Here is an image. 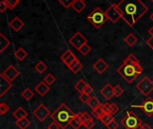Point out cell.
I'll use <instances>...</instances> for the list:
<instances>
[{"instance_id":"83f0119b","label":"cell","mask_w":153,"mask_h":129,"mask_svg":"<svg viewBox=\"0 0 153 129\" xmlns=\"http://www.w3.org/2000/svg\"><path fill=\"white\" fill-rule=\"evenodd\" d=\"M115 119H114V117L110 114V113H108V112H107V113H104L102 116H101V118H100V121L105 125V126H108L110 122H112L113 120H114Z\"/></svg>"},{"instance_id":"681fc988","label":"cell","mask_w":153,"mask_h":129,"mask_svg":"<svg viewBox=\"0 0 153 129\" xmlns=\"http://www.w3.org/2000/svg\"><path fill=\"white\" fill-rule=\"evenodd\" d=\"M140 128H141L142 129H152L151 127H150V126H149V125H148V124H146V123L143 124Z\"/></svg>"},{"instance_id":"74e56055","label":"cell","mask_w":153,"mask_h":129,"mask_svg":"<svg viewBox=\"0 0 153 129\" xmlns=\"http://www.w3.org/2000/svg\"><path fill=\"white\" fill-rule=\"evenodd\" d=\"M104 114V111L102 110V109H101V107H100V108H98V109H96L95 110H92V115H93V117H95L97 119H100V118H101V116Z\"/></svg>"},{"instance_id":"2e32d148","label":"cell","mask_w":153,"mask_h":129,"mask_svg":"<svg viewBox=\"0 0 153 129\" xmlns=\"http://www.w3.org/2000/svg\"><path fill=\"white\" fill-rule=\"evenodd\" d=\"M93 68L100 75H102L108 68V64L102 58H100L94 65H93Z\"/></svg>"},{"instance_id":"4fadbf2b","label":"cell","mask_w":153,"mask_h":129,"mask_svg":"<svg viewBox=\"0 0 153 129\" xmlns=\"http://www.w3.org/2000/svg\"><path fill=\"white\" fill-rule=\"evenodd\" d=\"M77 59L76 56L71 51V50H66L62 56H61V60L63 63L69 68V66Z\"/></svg>"},{"instance_id":"277c9868","label":"cell","mask_w":153,"mask_h":129,"mask_svg":"<svg viewBox=\"0 0 153 129\" xmlns=\"http://www.w3.org/2000/svg\"><path fill=\"white\" fill-rule=\"evenodd\" d=\"M88 21L97 29H100L108 20L106 12H104L100 7H96L87 17Z\"/></svg>"},{"instance_id":"8d00e7d4","label":"cell","mask_w":153,"mask_h":129,"mask_svg":"<svg viewBox=\"0 0 153 129\" xmlns=\"http://www.w3.org/2000/svg\"><path fill=\"white\" fill-rule=\"evenodd\" d=\"M9 110H10V108H9V106L6 103H4V102H1L0 103V115L1 116H3L5 113H7L9 111Z\"/></svg>"},{"instance_id":"ee69618b","label":"cell","mask_w":153,"mask_h":129,"mask_svg":"<svg viewBox=\"0 0 153 129\" xmlns=\"http://www.w3.org/2000/svg\"><path fill=\"white\" fill-rule=\"evenodd\" d=\"M7 8H8V6H7L6 3L4 2V0H2L0 2V12L1 13H4Z\"/></svg>"},{"instance_id":"d590c367","label":"cell","mask_w":153,"mask_h":129,"mask_svg":"<svg viewBox=\"0 0 153 129\" xmlns=\"http://www.w3.org/2000/svg\"><path fill=\"white\" fill-rule=\"evenodd\" d=\"M91 98V97L89 94H87V93H84V92L81 93V94H80V96H79V99H80V101H81L82 103H85V104H88V102L90 101Z\"/></svg>"},{"instance_id":"4316f807","label":"cell","mask_w":153,"mask_h":129,"mask_svg":"<svg viewBox=\"0 0 153 129\" xmlns=\"http://www.w3.org/2000/svg\"><path fill=\"white\" fill-rule=\"evenodd\" d=\"M87 84H87L84 80L81 79V80H79V81L74 84V89H75L79 93H82L83 91H84V89H85V87L87 86Z\"/></svg>"},{"instance_id":"f35d334b","label":"cell","mask_w":153,"mask_h":129,"mask_svg":"<svg viewBox=\"0 0 153 129\" xmlns=\"http://www.w3.org/2000/svg\"><path fill=\"white\" fill-rule=\"evenodd\" d=\"M114 93H115V97L119 98L124 93V90L122 89V87L119 84H117L114 87Z\"/></svg>"},{"instance_id":"f546056e","label":"cell","mask_w":153,"mask_h":129,"mask_svg":"<svg viewBox=\"0 0 153 129\" xmlns=\"http://www.w3.org/2000/svg\"><path fill=\"white\" fill-rule=\"evenodd\" d=\"M47 69H48V66H47V65L43 61H39L36 64V66H35V70L39 74H43Z\"/></svg>"},{"instance_id":"7c38bea8","label":"cell","mask_w":153,"mask_h":129,"mask_svg":"<svg viewBox=\"0 0 153 129\" xmlns=\"http://www.w3.org/2000/svg\"><path fill=\"white\" fill-rule=\"evenodd\" d=\"M13 84L12 82L7 80L2 74L0 75V97H3L11 88Z\"/></svg>"},{"instance_id":"d6986e66","label":"cell","mask_w":153,"mask_h":129,"mask_svg":"<svg viewBox=\"0 0 153 129\" xmlns=\"http://www.w3.org/2000/svg\"><path fill=\"white\" fill-rule=\"evenodd\" d=\"M11 45V41L3 34L0 33V53H3L5 48Z\"/></svg>"},{"instance_id":"e0dca14e","label":"cell","mask_w":153,"mask_h":129,"mask_svg":"<svg viewBox=\"0 0 153 129\" xmlns=\"http://www.w3.org/2000/svg\"><path fill=\"white\" fill-rule=\"evenodd\" d=\"M9 26L13 29V31H14L15 32L19 31L20 30H22L24 26V22L22 21L18 16L14 17L10 22H9Z\"/></svg>"},{"instance_id":"484cf974","label":"cell","mask_w":153,"mask_h":129,"mask_svg":"<svg viewBox=\"0 0 153 129\" xmlns=\"http://www.w3.org/2000/svg\"><path fill=\"white\" fill-rule=\"evenodd\" d=\"M30 121L27 118L16 120V122H15V125L20 129H26L30 126Z\"/></svg>"},{"instance_id":"db71d44e","label":"cell","mask_w":153,"mask_h":129,"mask_svg":"<svg viewBox=\"0 0 153 129\" xmlns=\"http://www.w3.org/2000/svg\"><path fill=\"white\" fill-rule=\"evenodd\" d=\"M151 1H152V3H153V0H151Z\"/></svg>"},{"instance_id":"d4e9b609","label":"cell","mask_w":153,"mask_h":129,"mask_svg":"<svg viewBox=\"0 0 153 129\" xmlns=\"http://www.w3.org/2000/svg\"><path fill=\"white\" fill-rule=\"evenodd\" d=\"M88 106L92 110H95L96 109L100 108L101 106V103L100 101V100L96 97H91L90 101L88 102Z\"/></svg>"},{"instance_id":"f907efd6","label":"cell","mask_w":153,"mask_h":129,"mask_svg":"<svg viewBox=\"0 0 153 129\" xmlns=\"http://www.w3.org/2000/svg\"><path fill=\"white\" fill-rule=\"evenodd\" d=\"M148 32L150 33V35H151V36H152L153 37V26L151 28V29H150V30H149V31H148Z\"/></svg>"},{"instance_id":"ffe728a7","label":"cell","mask_w":153,"mask_h":129,"mask_svg":"<svg viewBox=\"0 0 153 129\" xmlns=\"http://www.w3.org/2000/svg\"><path fill=\"white\" fill-rule=\"evenodd\" d=\"M13 118H14L16 120H19V119H22L27 118L28 113H27V111H26L22 107H19V108L13 113Z\"/></svg>"},{"instance_id":"cb8c5ba5","label":"cell","mask_w":153,"mask_h":129,"mask_svg":"<svg viewBox=\"0 0 153 129\" xmlns=\"http://www.w3.org/2000/svg\"><path fill=\"white\" fill-rule=\"evenodd\" d=\"M14 56H15V57L17 58V60H19V61H23V60L27 57L28 53H27L22 48H18V49L15 51Z\"/></svg>"},{"instance_id":"e575fe53","label":"cell","mask_w":153,"mask_h":129,"mask_svg":"<svg viewBox=\"0 0 153 129\" xmlns=\"http://www.w3.org/2000/svg\"><path fill=\"white\" fill-rule=\"evenodd\" d=\"M118 111H119V107H118L117 104H115V103L110 104L109 109H108V113H110L112 116H114V115H116Z\"/></svg>"},{"instance_id":"6da1fadb","label":"cell","mask_w":153,"mask_h":129,"mask_svg":"<svg viewBox=\"0 0 153 129\" xmlns=\"http://www.w3.org/2000/svg\"><path fill=\"white\" fill-rule=\"evenodd\" d=\"M117 4L123 20L129 26H134L149 10L142 0H121Z\"/></svg>"},{"instance_id":"5bb4252c","label":"cell","mask_w":153,"mask_h":129,"mask_svg":"<svg viewBox=\"0 0 153 129\" xmlns=\"http://www.w3.org/2000/svg\"><path fill=\"white\" fill-rule=\"evenodd\" d=\"M100 93L101 95L108 101L111 100L114 96V87L110 84H107L101 90H100Z\"/></svg>"},{"instance_id":"60d3db41","label":"cell","mask_w":153,"mask_h":129,"mask_svg":"<svg viewBox=\"0 0 153 129\" xmlns=\"http://www.w3.org/2000/svg\"><path fill=\"white\" fill-rule=\"evenodd\" d=\"M81 119H82V125H84L86 122H88V121H90L91 119H92V118H91L88 113L84 112V113H81Z\"/></svg>"},{"instance_id":"3957f363","label":"cell","mask_w":153,"mask_h":129,"mask_svg":"<svg viewBox=\"0 0 153 129\" xmlns=\"http://www.w3.org/2000/svg\"><path fill=\"white\" fill-rule=\"evenodd\" d=\"M143 72V68L140 63L128 64L123 62L122 65L117 68L118 75H121L128 84H132Z\"/></svg>"},{"instance_id":"9c48e42d","label":"cell","mask_w":153,"mask_h":129,"mask_svg":"<svg viewBox=\"0 0 153 129\" xmlns=\"http://www.w3.org/2000/svg\"><path fill=\"white\" fill-rule=\"evenodd\" d=\"M106 14L108 18V20H110L113 23H116L117 22V21L122 18V15H121V13L117 7V4H111L108 10L106 11Z\"/></svg>"},{"instance_id":"f6af8a7d","label":"cell","mask_w":153,"mask_h":129,"mask_svg":"<svg viewBox=\"0 0 153 129\" xmlns=\"http://www.w3.org/2000/svg\"><path fill=\"white\" fill-rule=\"evenodd\" d=\"M92 92H93V89H92V87H91L90 84H87V86L85 87V89H84V91H83L84 93H87V94H89V95H91V94L92 93Z\"/></svg>"},{"instance_id":"30bf717a","label":"cell","mask_w":153,"mask_h":129,"mask_svg":"<svg viewBox=\"0 0 153 129\" xmlns=\"http://www.w3.org/2000/svg\"><path fill=\"white\" fill-rule=\"evenodd\" d=\"M135 107L141 109L148 117H152L153 115V99L150 97H148L141 105Z\"/></svg>"},{"instance_id":"1f68e13d","label":"cell","mask_w":153,"mask_h":129,"mask_svg":"<svg viewBox=\"0 0 153 129\" xmlns=\"http://www.w3.org/2000/svg\"><path fill=\"white\" fill-rule=\"evenodd\" d=\"M43 81H44L48 85L51 86V85L56 82V77H55L52 74H48V75L45 76V78H44Z\"/></svg>"},{"instance_id":"816d5d0a","label":"cell","mask_w":153,"mask_h":129,"mask_svg":"<svg viewBox=\"0 0 153 129\" xmlns=\"http://www.w3.org/2000/svg\"><path fill=\"white\" fill-rule=\"evenodd\" d=\"M150 18H151V20H152V22H153V13H152V14H151Z\"/></svg>"},{"instance_id":"7bdbcfd3","label":"cell","mask_w":153,"mask_h":129,"mask_svg":"<svg viewBox=\"0 0 153 129\" xmlns=\"http://www.w3.org/2000/svg\"><path fill=\"white\" fill-rule=\"evenodd\" d=\"M108 129H117L118 128V123L114 119L112 122H110L108 126H106Z\"/></svg>"},{"instance_id":"b9f144b4","label":"cell","mask_w":153,"mask_h":129,"mask_svg":"<svg viewBox=\"0 0 153 129\" xmlns=\"http://www.w3.org/2000/svg\"><path fill=\"white\" fill-rule=\"evenodd\" d=\"M94 126H95V122H94L93 119H91L90 121L86 122V123L83 125V127L86 129H92L94 128Z\"/></svg>"},{"instance_id":"8fae6325","label":"cell","mask_w":153,"mask_h":129,"mask_svg":"<svg viewBox=\"0 0 153 129\" xmlns=\"http://www.w3.org/2000/svg\"><path fill=\"white\" fill-rule=\"evenodd\" d=\"M2 75L10 82L14 81L19 75H20V72L18 71V69H16L13 65H10L3 73Z\"/></svg>"},{"instance_id":"bcb514c9","label":"cell","mask_w":153,"mask_h":129,"mask_svg":"<svg viewBox=\"0 0 153 129\" xmlns=\"http://www.w3.org/2000/svg\"><path fill=\"white\" fill-rule=\"evenodd\" d=\"M109 106H110V104H108V103H104V104H101L100 107H101L102 110L104 111V113H107V112H108Z\"/></svg>"},{"instance_id":"4dcf8cb0","label":"cell","mask_w":153,"mask_h":129,"mask_svg":"<svg viewBox=\"0 0 153 129\" xmlns=\"http://www.w3.org/2000/svg\"><path fill=\"white\" fill-rule=\"evenodd\" d=\"M125 63H128V64H136V63H140L139 59L134 55V54H130L129 56H127V57L124 60Z\"/></svg>"},{"instance_id":"ab89813d","label":"cell","mask_w":153,"mask_h":129,"mask_svg":"<svg viewBox=\"0 0 153 129\" xmlns=\"http://www.w3.org/2000/svg\"><path fill=\"white\" fill-rule=\"evenodd\" d=\"M75 0H58V2L65 7V8H69L70 6L73 5Z\"/></svg>"},{"instance_id":"9a60e30c","label":"cell","mask_w":153,"mask_h":129,"mask_svg":"<svg viewBox=\"0 0 153 129\" xmlns=\"http://www.w3.org/2000/svg\"><path fill=\"white\" fill-rule=\"evenodd\" d=\"M50 90V86L48 85L44 81L38 84V85L35 86V92L41 97L45 96Z\"/></svg>"},{"instance_id":"ac0fdd59","label":"cell","mask_w":153,"mask_h":129,"mask_svg":"<svg viewBox=\"0 0 153 129\" xmlns=\"http://www.w3.org/2000/svg\"><path fill=\"white\" fill-rule=\"evenodd\" d=\"M70 126L73 129H80L82 126H83L82 121L81 119V112L78 114H75V117L70 122Z\"/></svg>"},{"instance_id":"52a82bcc","label":"cell","mask_w":153,"mask_h":129,"mask_svg":"<svg viewBox=\"0 0 153 129\" xmlns=\"http://www.w3.org/2000/svg\"><path fill=\"white\" fill-rule=\"evenodd\" d=\"M32 114H33V116H34L38 120H39L40 122L45 121L48 117L51 116L50 111H49V110L46 108V106L43 105V104H39V105L32 111Z\"/></svg>"},{"instance_id":"f5cc1de1","label":"cell","mask_w":153,"mask_h":129,"mask_svg":"<svg viewBox=\"0 0 153 129\" xmlns=\"http://www.w3.org/2000/svg\"><path fill=\"white\" fill-rule=\"evenodd\" d=\"M137 129H142V128H137Z\"/></svg>"},{"instance_id":"603a6c76","label":"cell","mask_w":153,"mask_h":129,"mask_svg":"<svg viewBox=\"0 0 153 129\" xmlns=\"http://www.w3.org/2000/svg\"><path fill=\"white\" fill-rule=\"evenodd\" d=\"M137 41H138V39H137V37H136L134 33H129V34L126 37V39H125V42H126L129 47L134 46V45L137 43Z\"/></svg>"},{"instance_id":"8992f818","label":"cell","mask_w":153,"mask_h":129,"mask_svg":"<svg viewBox=\"0 0 153 129\" xmlns=\"http://www.w3.org/2000/svg\"><path fill=\"white\" fill-rule=\"evenodd\" d=\"M136 88L144 96H149L153 92V82L148 76H144L136 85Z\"/></svg>"},{"instance_id":"5b68a950","label":"cell","mask_w":153,"mask_h":129,"mask_svg":"<svg viewBox=\"0 0 153 129\" xmlns=\"http://www.w3.org/2000/svg\"><path fill=\"white\" fill-rule=\"evenodd\" d=\"M121 124L126 129H137L143 125V121L134 112L127 111L126 117L121 119Z\"/></svg>"},{"instance_id":"44dd1931","label":"cell","mask_w":153,"mask_h":129,"mask_svg":"<svg viewBox=\"0 0 153 129\" xmlns=\"http://www.w3.org/2000/svg\"><path fill=\"white\" fill-rule=\"evenodd\" d=\"M82 67H83V66H82V64L80 62V60L77 58L70 66H69V69L74 73V74H77L78 72H80L82 69Z\"/></svg>"},{"instance_id":"c3c4849f","label":"cell","mask_w":153,"mask_h":129,"mask_svg":"<svg viewBox=\"0 0 153 129\" xmlns=\"http://www.w3.org/2000/svg\"><path fill=\"white\" fill-rule=\"evenodd\" d=\"M147 45L151 48H152L153 49V37L152 36H151L148 40H147Z\"/></svg>"},{"instance_id":"ba28073f","label":"cell","mask_w":153,"mask_h":129,"mask_svg":"<svg viewBox=\"0 0 153 129\" xmlns=\"http://www.w3.org/2000/svg\"><path fill=\"white\" fill-rule=\"evenodd\" d=\"M87 39L80 31H77L74 34V36H72V38L69 39V43L77 50H79L84 44H87Z\"/></svg>"},{"instance_id":"7dc6e473","label":"cell","mask_w":153,"mask_h":129,"mask_svg":"<svg viewBox=\"0 0 153 129\" xmlns=\"http://www.w3.org/2000/svg\"><path fill=\"white\" fill-rule=\"evenodd\" d=\"M59 128H60L59 125H58L57 123H56V122L51 123V124L48 126V129H59Z\"/></svg>"},{"instance_id":"7402d4cb","label":"cell","mask_w":153,"mask_h":129,"mask_svg":"<svg viewBox=\"0 0 153 129\" xmlns=\"http://www.w3.org/2000/svg\"><path fill=\"white\" fill-rule=\"evenodd\" d=\"M72 7L74 8V10L77 13H81L82 12V10L86 7V4L84 3V1L82 0H75L74 3L73 4Z\"/></svg>"},{"instance_id":"d6a6232c","label":"cell","mask_w":153,"mask_h":129,"mask_svg":"<svg viewBox=\"0 0 153 129\" xmlns=\"http://www.w3.org/2000/svg\"><path fill=\"white\" fill-rule=\"evenodd\" d=\"M91 47H90L88 44H84V45L79 49L80 53H81L82 56H87V55L91 52Z\"/></svg>"},{"instance_id":"f1b7e54d","label":"cell","mask_w":153,"mask_h":129,"mask_svg":"<svg viewBox=\"0 0 153 129\" xmlns=\"http://www.w3.org/2000/svg\"><path fill=\"white\" fill-rule=\"evenodd\" d=\"M21 96H22L25 101H30V100L33 98L34 93H33V92H32L30 88H26V89L21 93Z\"/></svg>"},{"instance_id":"7a4b0ae2","label":"cell","mask_w":153,"mask_h":129,"mask_svg":"<svg viewBox=\"0 0 153 129\" xmlns=\"http://www.w3.org/2000/svg\"><path fill=\"white\" fill-rule=\"evenodd\" d=\"M74 117L75 113H74L65 103H62L50 116L53 121L57 123L61 129H65L70 126V122Z\"/></svg>"},{"instance_id":"836d02e7","label":"cell","mask_w":153,"mask_h":129,"mask_svg":"<svg viewBox=\"0 0 153 129\" xmlns=\"http://www.w3.org/2000/svg\"><path fill=\"white\" fill-rule=\"evenodd\" d=\"M4 2L6 3L8 8L13 10L14 7H16L18 5V4L20 3V0H4Z\"/></svg>"},{"instance_id":"11a10c76","label":"cell","mask_w":153,"mask_h":129,"mask_svg":"<svg viewBox=\"0 0 153 129\" xmlns=\"http://www.w3.org/2000/svg\"><path fill=\"white\" fill-rule=\"evenodd\" d=\"M82 1H84V0H82Z\"/></svg>"}]
</instances>
